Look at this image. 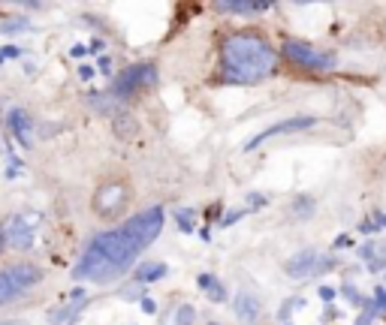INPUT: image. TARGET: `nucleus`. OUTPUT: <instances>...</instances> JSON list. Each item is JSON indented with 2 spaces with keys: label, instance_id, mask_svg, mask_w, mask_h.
<instances>
[{
  "label": "nucleus",
  "instance_id": "10",
  "mask_svg": "<svg viewBox=\"0 0 386 325\" xmlns=\"http://www.w3.org/2000/svg\"><path fill=\"white\" fill-rule=\"evenodd\" d=\"M6 124H10V132L21 148H34V118H30L24 108H10Z\"/></svg>",
  "mask_w": 386,
  "mask_h": 325
},
{
  "label": "nucleus",
  "instance_id": "21",
  "mask_svg": "<svg viewBox=\"0 0 386 325\" xmlns=\"http://www.w3.org/2000/svg\"><path fill=\"white\" fill-rule=\"evenodd\" d=\"M79 72H81V79H91V76H94V70H91V66H81Z\"/></svg>",
  "mask_w": 386,
  "mask_h": 325
},
{
  "label": "nucleus",
  "instance_id": "12",
  "mask_svg": "<svg viewBox=\"0 0 386 325\" xmlns=\"http://www.w3.org/2000/svg\"><path fill=\"white\" fill-rule=\"evenodd\" d=\"M260 298L257 295H251V293H239L235 295V316L244 322V325H253L260 319Z\"/></svg>",
  "mask_w": 386,
  "mask_h": 325
},
{
  "label": "nucleus",
  "instance_id": "15",
  "mask_svg": "<svg viewBox=\"0 0 386 325\" xmlns=\"http://www.w3.org/2000/svg\"><path fill=\"white\" fill-rule=\"evenodd\" d=\"M200 283H202V289H205V293H209V298H211V302H224V298H226L224 286H220V283H215V280H211L209 274H202V277H200Z\"/></svg>",
  "mask_w": 386,
  "mask_h": 325
},
{
  "label": "nucleus",
  "instance_id": "18",
  "mask_svg": "<svg viewBox=\"0 0 386 325\" xmlns=\"http://www.w3.org/2000/svg\"><path fill=\"white\" fill-rule=\"evenodd\" d=\"M193 319H196V311H193L191 304H184L182 311H178V316H175L178 325H193Z\"/></svg>",
  "mask_w": 386,
  "mask_h": 325
},
{
  "label": "nucleus",
  "instance_id": "8",
  "mask_svg": "<svg viewBox=\"0 0 386 325\" xmlns=\"http://www.w3.org/2000/svg\"><path fill=\"white\" fill-rule=\"evenodd\" d=\"M124 202H127V187L124 184H106V187L97 190V196H94V208H97L100 217L118 214L121 208H124Z\"/></svg>",
  "mask_w": 386,
  "mask_h": 325
},
{
  "label": "nucleus",
  "instance_id": "9",
  "mask_svg": "<svg viewBox=\"0 0 386 325\" xmlns=\"http://www.w3.org/2000/svg\"><path fill=\"white\" fill-rule=\"evenodd\" d=\"M314 118L311 115H299V118H287V121H281V124H272L269 130H262V132H257L248 145H244V151H253V148H260L266 139H272V136H281V132H296V130H308V127H314Z\"/></svg>",
  "mask_w": 386,
  "mask_h": 325
},
{
  "label": "nucleus",
  "instance_id": "20",
  "mask_svg": "<svg viewBox=\"0 0 386 325\" xmlns=\"http://www.w3.org/2000/svg\"><path fill=\"white\" fill-rule=\"evenodd\" d=\"M377 304H380V307H386V289H383V286L377 289Z\"/></svg>",
  "mask_w": 386,
  "mask_h": 325
},
{
  "label": "nucleus",
  "instance_id": "22",
  "mask_svg": "<svg viewBox=\"0 0 386 325\" xmlns=\"http://www.w3.org/2000/svg\"><path fill=\"white\" fill-rule=\"evenodd\" d=\"M142 307H145V313H154V302H151V298H145Z\"/></svg>",
  "mask_w": 386,
  "mask_h": 325
},
{
  "label": "nucleus",
  "instance_id": "5",
  "mask_svg": "<svg viewBox=\"0 0 386 325\" xmlns=\"http://www.w3.org/2000/svg\"><path fill=\"white\" fill-rule=\"evenodd\" d=\"M124 229L136 238V244L142 250L151 247L154 241H157V235L163 232V208H148V211H142V214H133L124 223Z\"/></svg>",
  "mask_w": 386,
  "mask_h": 325
},
{
  "label": "nucleus",
  "instance_id": "6",
  "mask_svg": "<svg viewBox=\"0 0 386 325\" xmlns=\"http://www.w3.org/2000/svg\"><path fill=\"white\" fill-rule=\"evenodd\" d=\"M154 81H157V66L154 63H136V66H130V70H124L118 79H115L112 94L118 99H127V97L139 94L142 88L154 85Z\"/></svg>",
  "mask_w": 386,
  "mask_h": 325
},
{
  "label": "nucleus",
  "instance_id": "16",
  "mask_svg": "<svg viewBox=\"0 0 386 325\" xmlns=\"http://www.w3.org/2000/svg\"><path fill=\"white\" fill-rule=\"evenodd\" d=\"M163 274H166V268H163V265H142V268L136 271V277L139 280H157V277H163Z\"/></svg>",
  "mask_w": 386,
  "mask_h": 325
},
{
  "label": "nucleus",
  "instance_id": "4",
  "mask_svg": "<svg viewBox=\"0 0 386 325\" xmlns=\"http://www.w3.org/2000/svg\"><path fill=\"white\" fill-rule=\"evenodd\" d=\"M284 57H290L296 66H302V70H311V72H326L335 66V57L320 52V48L302 43V39H287L284 43Z\"/></svg>",
  "mask_w": 386,
  "mask_h": 325
},
{
  "label": "nucleus",
  "instance_id": "3",
  "mask_svg": "<svg viewBox=\"0 0 386 325\" xmlns=\"http://www.w3.org/2000/svg\"><path fill=\"white\" fill-rule=\"evenodd\" d=\"M39 277H43V271L37 268V265H12V268H3L0 271V304H10L15 298H21L28 289H34Z\"/></svg>",
  "mask_w": 386,
  "mask_h": 325
},
{
  "label": "nucleus",
  "instance_id": "11",
  "mask_svg": "<svg viewBox=\"0 0 386 325\" xmlns=\"http://www.w3.org/2000/svg\"><path fill=\"white\" fill-rule=\"evenodd\" d=\"M6 241H10L12 247H19V250H28L30 244H34V220L19 214L10 223V229H6Z\"/></svg>",
  "mask_w": 386,
  "mask_h": 325
},
{
  "label": "nucleus",
  "instance_id": "24",
  "mask_svg": "<svg viewBox=\"0 0 386 325\" xmlns=\"http://www.w3.org/2000/svg\"><path fill=\"white\" fill-rule=\"evenodd\" d=\"M209 325H218V322H209Z\"/></svg>",
  "mask_w": 386,
  "mask_h": 325
},
{
  "label": "nucleus",
  "instance_id": "2",
  "mask_svg": "<svg viewBox=\"0 0 386 325\" xmlns=\"http://www.w3.org/2000/svg\"><path fill=\"white\" fill-rule=\"evenodd\" d=\"M220 70L226 81L253 85L278 70V52L257 33H235L220 48Z\"/></svg>",
  "mask_w": 386,
  "mask_h": 325
},
{
  "label": "nucleus",
  "instance_id": "17",
  "mask_svg": "<svg viewBox=\"0 0 386 325\" xmlns=\"http://www.w3.org/2000/svg\"><path fill=\"white\" fill-rule=\"evenodd\" d=\"M293 211H296V217H299V220H305V217L314 214V202H311V199H296Z\"/></svg>",
  "mask_w": 386,
  "mask_h": 325
},
{
  "label": "nucleus",
  "instance_id": "13",
  "mask_svg": "<svg viewBox=\"0 0 386 325\" xmlns=\"http://www.w3.org/2000/svg\"><path fill=\"white\" fill-rule=\"evenodd\" d=\"M359 256L368 262V268L371 271H383L386 268V244L383 241H365V244L359 247Z\"/></svg>",
  "mask_w": 386,
  "mask_h": 325
},
{
  "label": "nucleus",
  "instance_id": "19",
  "mask_svg": "<svg viewBox=\"0 0 386 325\" xmlns=\"http://www.w3.org/2000/svg\"><path fill=\"white\" fill-rule=\"evenodd\" d=\"M242 214H244V211H229V214L224 217V226H229V223H235V220H239Z\"/></svg>",
  "mask_w": 386,
  "mask_h": 325
},
{
  "label": "nucleus",
  "instance_id": "1",
  "mask_svg": "<svg viewBox=\"0 0 386 325\" xmlns=\"http://www.w3.org/2000/svg\"><path fill=\"white\" fill-rule=\"evenodd\" d=\"M139 253H142V247L136 244V238L130 235L124 226H118L112 232L97 235L91 244H88L85 256H81V262L73 268V274H76V277H85V280H97V283L115 280L133 265Z\"/></svg>",
  "mask_w": 386,
  "mask_h": 325
},
{
  "label": "nucleus",
  "instance_id": "23",
  "mask_svg": "<svg viewBox=\"0 0 386 325\" xmlns=\"http://www.w3.org/2000/svg\"><path fill=\"white\" fill-rule=\"evenodd\" d=\"M3 244H6V235H3V232H0V250H3Z\"/></svg>",
  "mask_w": 386,
  "mask_h": 325
},
{
  "label": "nucleus",
  "instance_id": "7",
  "mask_svg": "<svg viewBox=\"0 0 386 325\" xmlns=\"http://www.w3.org/2000/svg\"><path fill=\"white\" fill-rule=\"evenodd\" d=\"M329 268H332V256H323V253H317V250H299V253L290 256L284 265V271L290 274V277H299V280L323 274Z\"/></svg>",
  "mask_w": 386,
  "mask_h": 325
},
{
  "label": "nucleus",
  "instance_id": "14",
  "mask_svg": "<svg viewBox=\"0 0 386 325\" xmlns=\"http://www.w3.org/2000/svg\"><path fill=\"white\" fill-rule=\"evenodd\" d=\"M272 3H253V0H224L218 3V12H235V15H260L269 12Z\"/></svg>",
  "mask_w": 386,
  "mask_h": 325
}]
</instances>
